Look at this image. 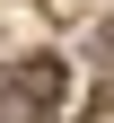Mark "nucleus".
Segmentation results:
<instances>
[{
    "label": "nucleus",
    "mask_w": 114,
    "mask_h": 123,
    "mask_svg": "<svg viewBox=\"0 0 114 123\" xmlns=\"http://www.w3.org/2000/svg\"><path fill=\"white\" fill-rule=\"evenodd\" d=\"M61 97H70V70H61L53 53H35V62L9 70V88H0V123H44Z\"/></svg>",
    "instance_id": "nucleus-1"
}]
</instances>
